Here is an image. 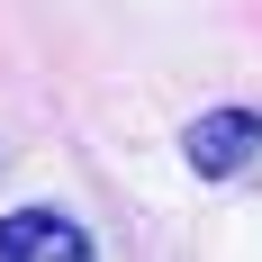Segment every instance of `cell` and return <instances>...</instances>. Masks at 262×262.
<instances>
[{
	"label": "cell",
	"instance_id": "1",
	"mask_svg": "<svg viewBox=\"0 0 262 262\" xmlns=\"http://www.w3.org/2000/svg\"><path fill=\"white\" fill-rule=\"evenodd\" d=\"M253 154H262V118L253 108H208V118H190V136H181V163L199 181H235Z\"/></svg>",
	"mask_w": 262,
	"mask_h": 262
},
{
	"label": "cell",
	"instance_id": "2",
	"mask_svg": "<svg viewBox=\"0 0 262 262\" xmlns=\"http://www.w3.org/2000/svg\"><path fill=\"white\" fill-rule=\"evenodd\" d=\"M0 262H91V235L63 208H9L0 217Z\"/></svg>",
	"mask_w": 262,
	"mask_h": 262
}]
</instances>
